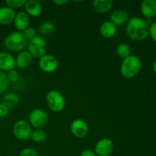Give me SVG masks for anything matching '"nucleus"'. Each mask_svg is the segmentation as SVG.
<instances>
[{"instance_id":"obj_1","label":"nucleus","mask_w":156,"mask_h":156,"mask_svg":"<svg viewBox=\"0 0 156 156\" xmlns=\"http://www.w3.org/2000/svg\"><path fill=\"white\" fill-rule=\"evenodd\" d=\"M149 25L141 17H133L126 23V34L133 41H141L146 39L149 37Z\"/></svg>"},{"instance_id":"obj_2","label":"nucleus","mask_w":156,"mask_h":156,"mask_svg":"<svg viewBox=\"0 0 156 156\" xmlns=\"http://www.w3.org/2000/svg\"><path fill=\"white\" fill-rule=\"evenodd\" d=\"M142 69V62L136 55H130L123 59L120 65V73L126 79H132L140 73Z\"/></svg>"},{"instance_id":"obj_3","label":"nucleus","mask_w":156,"mask_h":156,"mask_svg":"<svg viewBox=\"0 0 156 156\" xmlns=\"http://www.w3.org/2000/svg\"><path fill=\"white\" fill-rule=\"evenodd\" d=\"M27 41L24 39L22 32L15 31L9 34L4 40V45L9 51L20 53L27 46Z\"/></svg>"},{"instance_id":"obj_4","label":"nucleus","mask_w":156,"mask_h":156,"mask_svg":"<svg viewBox=\"0 0 156 156\" xmlns=\"http://www.w3.org/2000/svg\"><path fill=\"white\" fill-rule=\"evenodd\" d=\"M47 107L53 112H61L66 107V100L62 93L57 90H51L46 96Z\"/></svg>"},{"instance_id":"obj_5","label":"nucleus","mask_w":156,"mask_h":156,"mask_svg":"<svg viewBox=\"0 0 156 156\" xmlns=\"http://www.w3.org/2000/svg\"><path fill=\"white\" fill-rule=\"evenodd\" d=\"M27 51L30 53L32 57L41 58L47 54V44L43 37L37 35L35 37L27 42Z\"/></svg>"},{"instance_id":"obj_6","label":"nucleus","mask_w":156,"mask_h":156,"mask_svg":"<svg viewBox=\"0 0 156 156\" xmlns=\"http://www.w3.org/2000/svg\"><path fill=\"white\" fill-rule=\"evenodd\" d=\"M48 121V114L43 109L37 108L31 111V112L29 114V123L31 127L35 128V129H43L47 126Z\"/></svg>"},{"instance_id":"obj_7","label":"nucleus","mask_w":156,"mask_h":156,"mask_svg":"<svg viewBox=\"0 0 156 156\" xmlns=\"http://www.w3.org/2000/svg\"><path fill=\"white\" fill-rule=\"evenodd\" d=\"M32 127L28 121L24 120H18L14 123L12 133L16 139L19 140H27L30 138Z\"/></svg>"},{"instance_id":"obj_8","label":"nucleus","mask_w":156,"mask_h":156,"mask_svg":"<svg viewBox=\"0 0 156 156\" xmlns=\"http://www.w3.org/2000/svg\"><path fill=\"white\" fill-rule=\"evenodd\" d=\"M38 65L40 69L44 73H53L57 70L59 67V62L53 55L45 54L39 59Z\"/></svg>"},{"instance_id":"obj_9","label":"nucleus","mask_w":156,"mask_h":156,"mask_svg":"<svg viewBox=\"0 0 156 156\" xmlns=\"http://www.w3.org/2000/svg\"><path fill=\"white\" fill-rule=\"evenodd\" d=\"M114 150V142L111 139L102 138L96 143L94 151L97 156H110Z\"/></svg>"},{"instance_id":"obj_10","label":"nucleus","mask_w":156,"mask_h":156,"mask_svg":"<svg viewBox=\"0 0 156 156\" xmlns=\"http://www.w3.org/2000/svg\"><path fill=\"white\" fill-rule=\"evenodd\" d=\"M70 130L75 137L82 139L88 135L89 127L85 120L82 119H76L70 125Z\"/></svg>"},{"instance_id":"obj_11","label":"nucleus","mask_w":156,"mask_h":156,"mask_svg":"<svg viewBox=\"0 0 156 156\" xmlns=\"http://www.w3.org/2000/svg\"><path fill=\"white\" fill-rule=\"evenodd\" d=\"M15 58L13 55L9 52H0V70L6 73L15 69Z\"/></svg>"},{"instance_id":"obj_12","label":"nucleus","mask_w":156,"mask_h":156,"mask_svg":"<svg viewBox=\"0 0 156 156\" xmlns=\"http://www.w3.org/2000/svg\"><path fill=\"white\" fill-rule=\"evenodd\" d=\"M129 15L126 11L123 9H116L110 15V21L116 27L126 24L129 20Z\"/></svg>"},{"instance_id":"obj_13","label":"nucleus","mask_w":156,"mask_h":156,"mask_svg":"<svg viewBox=\"0 0 156 156\" xmlns=\"http://www.w3.org/2000/svg\"><path fill=\"white\" fill-rule=\"evenodd\" d=\"M142 14L146 18H153L156 16V0H144L140 5Z\"/></svg>"},{"instance_id":"obj_14","label":"nucleus","mask_w":156,"mask_h":156,"mask_svg":"<svg viewBox=\"0 0 156 156\" xmlns=\"http://www.w3.org/2000/svg\"><path fill=\"white\" fill-rule=\"evenodd\" d=\"M13 22L15 28L18 30V31L22 32L23 30L29 27L30 16L25 12H20L16 14Z\"/></svg>"},{"instance_id":"obj_15","label":"nucleus","mask_w":156,"mask_h":156,"mask_svg":"<svg viewBox=\"0 0 156 156\" xmlns=\"http://www.w3.org/2000/svg\"><path fill=\"white\" fill-rule=\"evenodd\" d=\"M15 10L8 6L0 7V24L2 25H9L15 20Z\"/></svg>"},{"instance_id":"obj_16","label":"nucleus","mask_w":156,"mask_h":156,"mask_svg":"<svg viewBox=\"0 0 156 156\" xmlns=\"http://www.w3.org/2000/svg\"><path fill=\"white\" fill-rule=\"evenodd\" d=\"M33 57L28 51L23 50L15 57V66L18 69H25L30 65Z\"/></svg>"},{"instance_id":"obj_17","label":"nucleus","mask_w":156,"mask_h":156,"mask_svg":"<svg viewBox=\"0 0 156 156\" xmlns=\"http://www.w3.org/2000/svg\"><path fill=\"white\" fill-rule=\"evenodd\" d=\"M25 12L31 17H38L42 13V6L41 3L36 0L26 1L24 5Z\"/></svg>"},{"instance_id":"obj_18","label":"nucleus","mask_w":156,"mask_h":156,"mask_svg":"<svg viewBox=\"0 0 156 156\" xmlns=\"http://www.w3.org/2000/svg\"><path fill=\"white\" fill-rule=\"evenodd\" d=\"M99 32L104 38L110 39L117 34V27L110 21H106L101 24Z\"/></svg>"},{"instance_id":"obj_19","label":"nucleus","mask_w":156,"mask_h":156,"mask_svg":"<svg viewBox=\"0 0 156 156\" xmlns=\"http://www.w3.org/2000/svg\"><path fill=\"white\" fill-rule=\"evenodd\" d=\"M92 5L97 13L106 14L112 9L114 2L112 0H94Z\"/></svg>"},{"instance_id":"obj_20","label":"nucleus","mask_w":156,"mask_h":156,"mask_svg":"<svg viewBox=\"0 0 156 156\" xmlns=\"http://www.w3.org/2000/svg\"><path fill=\"white\" fill-rule=\"evenodd\" d=\"M20 102L19 97L13 92L6 93L2 99V103L8 107L9 109L15 108L18 105Z\"/></svg>"},{"instance_id":"obj_21","label":"nucleus","mask_w":156,"mask_h":156,"mask_svg":"<svg viewBox=\"0 0 156 156\" xmlns=\"http://www.w3.org/2000/svg\"><path fill=\"white\" fill-rule=\"evenodd\" d=\"M30 139L36 143H43L47 140V133L43 129H34L32 130Z\"/></svg>"},{"instance_id":"obj_22","label":"nucleus","mask_w":156,"mask_h":156,"mask_svg":"<svg viewBox=\"0 0 156 156\" xmlns=\"http://www.w3.org/2000/svg\"><path fill=\"white\" fill-rule=\"evenodd\" d=\"M116 53L117 55L121 59H124L125 58L128 57L130 55H132V50L129 45H128L126 43H121L117 46L116 48Z\"/></svg>"},{"instance_id":"obj_23","label":"nucleus","mask_w":156,"mask_h":156,"mask_svg":"<svg viewBox=\"0 0 156 156\" xmlns=\"http://www.w3.org/2000/svg\"><path fill=\"white\" fill-rule=\"evenodd\" d=\"M39 30L43 36H47L54 31L55 25L51 21H45L40 24Z\"/></svg>"},{"instance_id":"obj_24","label":"nucleus","mask_w":156,"mask_h":156,"mask_svg":"<svg viewBox=\"0 0 156 156\" xmlns=\"http://www.w3.org/2000/svg\"><path fill=\"white\" fill-rule=\"evenodd\" d=\"M10 82L5 73L0 70V94H2L9 88Z\"/></svg>"},{"instance_id":"obj_25","label":"nucleus","mask_w":156,"mask_h":156,"mask_svg":"<svg viewBox=\"0 0 156 156\" xmlns=\"http://www.w3.org/2000/svg\"><path fill=\"white\" fill-rule=\"evenodd\" d=\"M25 2L26 0H6L5 1L6 5L13 10L24 7Z\"/></svg>"},{"instance_id":"obj_26","label":"nucleus","mask_w":156,"mask_h":156,"mask_svg":"<svg viewBox=\"0 0 156 156\" xmlns=\"http://www.w3.org/2000/svg\"><path fill=\"white\" fill-rule=\"evenodd\" d=\"M22 34L24 36V39L28 42V41H30V40H32L34 37H35L37 36L36 30L34 27H28L25 30H23Z\"/></svg>"},{"instance_id":"obj_27","label":"nucleus","mask_w":156,"mask_h":156,"mask_svg":"<svg viewBox=\"0 0 156 156\" xmlns=\"http://www.w3.org/2000/svg\"><path fill=\"white\" fill-rule=\"evenodd\" d=\"M6 75H7L8 79H9V82H16L19 79V74H18V72L17 71L16 69L11 70V71L6 73Z\"/></svg>"},{"instance_id":"obj_28","label":"nucleus","mask_w":156,"mask_h":156,"mask_svg":"<svg viewBox=\"0 0 156 156\" xmlns=\"http://www.w3.org/2000/svg\"><path fill=\"white\" fill-rule=\"evenodd\" d=\"M18 156H40L36 150L31 148H25L20 152Z\"/></svg>"},{"instance_id":"obj_29","label":"nucleus","mask_w":156,"mask_h":156,"mask_svg":"<svg viewBox=\"0 0 156 156\" xmlns=\"http://www.w3.org/2000/svg\"><path fill=\"white\" fill-rule=\"evenodd\" d=\"M149 36H150L151 38L156 42V21H153L149 25Z\"/></svg>"},{"instance_id":"obj_30","label":"nucleus","mask_w":156,"mask_h":156,"mask_svg":"<svg viewBox=\"0 0 156 156\" xmlns=\"http://www.w3.org/2000/svg\"><path fill=\"white\" fill-rule=\"evenodd\" d=\"M9 111L10 109L6 105L0 103V117H5L9 114Z\"/></svg>"},{"instance_id":"obj_31","label":"nucleus","mask_w":156,"mask_h":156,"mask_svg":"<svg viewBox=\"0 0 156 156\" xmlns=\"http://www.w3.org/2000/svg\"><path fill=\"white\" fill-rule=\"evenodd\" d=\"M80 156H97L94 151L91 150V149H84L82 152H81Z\"/></svg>"},{"instance_id":"obj_32","label":"nucleus","mask_w":156,"mask_h":156,"mask_svg":"<svg viewBox=\"0 0 156 156\" xmlns=\"http://www.w3.org/2000/svg\"><path fill=\"white\" fill-rule=\"evenodd\" d=\"M53 2L57 6H62L64 5H66L69 2L68 0H54Z\"/></svg>"},{"instance_id":"obj_33","label":"nucleus","mask_w":156,"mask_h":156,"mask_svg":"<svg viewBox=\"0 0 156 156\" xmlns=\"http://www.w3.org/2000/svg\"><path fill=\"white\" fill-rule=\"evenodd\" d=\"M153 70L154 72H155V73L156 74V60L153 63Z\"/></svg>"}]
</instances>
